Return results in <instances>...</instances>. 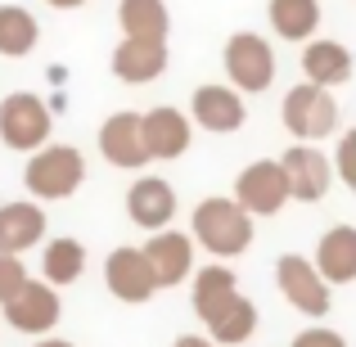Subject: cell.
Here are the masks:
<instances>
[{"label":"cell","mask_w":356,"mask_h":347,"mask_svg":"<svg viewBox=\"0 0 356 347\" xmlns=\"http://www.w3.org/2000/svg\"><path fill=\"white\" fill-rule=\"evenodd\" d=\"M190 239L194 248H203L208 257L230 261L239 252L252 248V217L239 208L230 194H212L190 212Z\"/></svg>","instance_id":"cell-1"},{"label":"cell","mask_w":356,"mask_h":347,"mask_svg":"<svg viewBox=\"0 0 356 347\" xmlns=\"http://www.w3.org/2000/svg\"><path fill=\"white\" fill-rule=\"evenodd\" d=\"M23 185L36 203H59L86 185V158L77 145H41L36 154H27L23 163Z\"/></svg>","instance_id":"cell-2"},{"label":"cell","mask_w":356,"mask_h":347,"mask_svg":"<svg viewBox=\"0 0 356 347\" xmlns=\"http://www.w3.org/2000/svg\"><path fill=\"white\" fill-rule=\"evenodd\" d=\"M280 122H284V131L293 140H302V145H321L325 136L339 131V99H334V90L302 81V86H293L284 95V104H280Z\"/></svg>","instance_id":"cell-3"},{"label":"cell","mask_w":356,"mask_h":347,"mask_svg":"<svg viewBox=\"0 0 356 347\" xmlns=\"http://www.w3.org/2000/svg\"><path fill=\"white\" fill-rule=\"evenodd\" d=\"M54 113L41 95L32 90H14L0 99V145L14 154H36L41 145H50Z\"/></svg>","instance_id":"cell-4"},{"label":"cell","mask_w":356,"mask_h":347,"mask_svg":"<svg viewBox=\"0 0 356 347\" xmlns=\"http://www.w3.org/2000/svg\"><path fill=\"white\" fill-rule=\"evenodd\" d=\"M221 68H226V81L239 95H261L266 86H275V50L257 32L230 36L226 50H221Z\"/></svg>","instance_id":"cell-5"},{"label":"cell","mask_w":356,"mask_h":347,"mask_svg":"<svg viewBox=\"0 0 356 347\" xmlns=\"http://www.w3.org/2000/svg\"><path fill=\"white\" fill-rule=\"evenodd\" d=\"M275 284H280V293H284V302L298 307L302 316H312V321H321L334 307V298H330L334 284L316 271L312 257H302V252H284V257L275 261Z\"/></svg>","instance_id":"cell-6"},{"label":"cell","mask_w":356,"mask_h":347,"mask_svg":"<svg viewBox=\"0 0 356 347\" xmlns=\"http://www.w3.org/2000/svg\"><path fill=\"white\" fill-rule=\"evenodd\" d=\"M0 312H5L9 330L27 334V339H45V334H54V325L63 321L59 289L45 284V280H27L9 302H0Z\"/></svg>","instance_id":"cell-7"},{"label":"cell","mask_w":356,"mask_h":347,"mask_svg":"<svg viewBox=\"0 0 356 347\" xmlns=\"http://www.w3.org/2000/svg\"><path fill=\"white\" fill-rule=\"evenodd\" d=\"M275 163H280V172H284V181H289V199L293 203H321L325 194H330L334 163H330V154H325L321 145H302V140H298V145H289Z\"/></svg>","instance_id":"cell-8"},{"label":"cell","mask_w":356,"mask_h":347,"mask_svg":"<svg viewBox=\"0 0 356 347\" xmlns=\"http://www.w3.org/2000/svg\"><path fill=\"white\" fill-rule=\"evenodd\" d=\"M230 199H235L252 221L257 217H275V212L289 203V181H284V172H280V163L275 158L248 163L235 176V194H230Z\"/></svg>","instance_id":"cell-9"},{"label":"cell","mask_w":356,"mask_h":347,"mask_svg":"<svg viewBox=\"0 0 356 347\" xmlns=\"http://www.w3.org/2000/svg\"><path fill=\"white\" fill-rule=\"evenodd\" d=\"M104 284L118 302H131V307H145L158 293L154 266H149L145 248H136V243H118L104 257Z\"/></svg>","instance_id":"cell-10"},{"label":"cell","mask_w":356,"mask_h":347,"mask_svg":"<svg viewBox=\"0 0 356 347\" xmlns=\"http://www.w3.org/2000/svg\"><path fill=\"white\" fill-rule=\"evenodd\" d=\"M140 131H145V149H149V163H176V158L190 154L194 145V122L185 108L172 104H158L149 113H140Z\"/></svg>","instance_id":"cell-11"},{"label":"cell","mask_w":356,"mask_h":347,"mask_svg":"<svg viewBox=\"0 0 356 347\" xmlns=\"http://www.w3.org/2000/svg\"><path fill=\"white\" fill-rule=\"evenodd\" d=\"M99 154L108 158L113 167L122 172H140V167H149V149H145V131H140V113L136 108H118V113L104 118V127H99L95 136Z\"/></svg>","instance_id":"cell-12"},{"label":"cell","mask_w":356,"mask_h":347,"mask_svg":"<svg viewBox=\"0 0 356 347\" xmlns=\"http://www.w3.org/2000/svg\"><path fill=\"white\" fill-rule=\"evenodd\" d=\"M243 118H248V104H243V95L235 86H217V81L194 86V95H190V122L194 127L212 131V136H235L243 127Z\"/></svg>","instance_id":"cell-13"},{"label":"cell","mask_w":356,"mask_h":347,"mask_svg":"<svg viewBox=\"0 0 356 347\" xmlns=\"http://www.w3.org/2000/svg\"><path fill=\"white\" fill-rule=\"evenodd\" d=\"M145 257H149V266H154V280H158V289H176V284H185V280L194 275V239L185 230H154L145 243Z\"/></svg>","instance_id":"cell-14"},{"label":"cell","mask_w":356,"mask_h":347,"mask_svg":"<svg viewBox=\"0 0 356 347\" xmlns=\"http://www.w3.org/2000/svg\"><path fill=\"white\" fill-rule=\"evenodd\" d=\"M167 63H172L167 41H131V36H122L113 59H108V68H113V77L127 81V86H149V81H158L167 72Z\"/></svg>","instance_id":"cell-15"},{"label":"cell","mask_w":356,"mask_h":347,"mask_svg":"<svg viewBox=\"0 0 356 347\" xmlns=\"http://www.w3.org/2000/svg\"><path fill=\"white\" fill-rule=\"evenodd\" d=\"M127 217L140 230H163L176 221V190L163 176H136L127 190Z\"/></svg>","instance_id":"cell-16"},{"label":"cell","mask_w":356,"mask_h":347,"mask_svg":"<svg viewBox=\"0 0 356 347\" xmlns=\"http://www.w3.org/2000/svg\"><path fill=\"white\" fill-rule=\"evenodd\" d=\"M352 72H356V59L343 41H334V36H312V41H302V81L334 90V86H343Z\"/></svg>","instance_id":"cell-17"},{"label":"cell","mask_w":356,"mask_h":347,"mask_svg":"<svg viewBox=\"0 0 356 347\" xmlns=\"http://www.w3.org/2000/svg\"><path fill=\"white\" fill-rule=\"evenodd\" d=\"M45 208L36 199H14V203H0V252H32L36 243L45 239Z\"/></svg>","instance_id":"cell-18"},{"label":"cell","mask_w":356,"mask_h":347,"mask_svg":"<svg viewBox=\"0 0 356 347\" xmlns=\"http://www.w3.org/2000/svg\"><path fill=\"white\" fill-rule=\"evenodd\" d=\"M312 261L330 284H352L356 280V226H330L321 234V243H316Z\"/></svg>","instance_id":"cell-19"},{"label":"cell","mask_w":356,"mask_h":347,"mask_svg":"<svg viewBox=\"0 0 356 347\" xmlns=\"http://www.w3.org/2000/svg\"><path fill=\"white\" fill-rule=\"evenodd\" d=\"M270 32L280 41H312L321 32V0H266Z\"/></svg>","instance_id":"cell-20"},{"label":"cell","mask_w":356,"mask_h":347,"mask_svg":"<svg viewBox=\"0 0 356 347\" xmlns=\"http://www.w3.org/2000/svg\"><path fill=\"white\" fill-rule=\"evenodd\" d=\"M118 27L131 41H167L172 32L167 0H118Z\"/></svg>","instance_id":"cell-21"},{"label":"cell","mask_w":356,"mask_h":347,"mask_svg":"<svg viewBox=\"0 0 356 347\" xmlns=\"http://www.w3.org/2000/svg\"><path fill=\"white\" fill-rule=\"evenodd\" d=\"M86 275V243L72 239V234H59V239H50L41 248V280L54 289L63 284H77V280Z\"/></svg>","instance_id":"cell-22"},{"label":"cell","mask_w":356,"mask_h":347,"mask_svg":"<svg viewBox=\"0 0 356 347\" xmlns=\"http://www.w3.org/2000/svg\"><path fill=\"white\" fill-rule=\"evenodd\" d=\"M190 280H194L190 302H194V316H199V321H208L212 312H221V307L239 293V280H235L230 266H199Z\"/></svg>","instance_id":"cell-23"},{"label":"cell","mask_w":356,"mask_h":347,"mask_svg":"<svg viewBox=\"0 0 356 347\" xmlns=\"http://www.w3.org/2000/svg\"><path fill=\"white\" fill-rule=\"evenodd\" d=\"M203 330H208L212 343H243V339H252V330H257V302L235 293L221 312H212L208 321H203Z\"/></svg>","instance_id":"cell-24"},{"label":"cell","mask_w":356,"mask_h":347,"mask_svg":"<svg viewBox=\"0 0 356 347\" xmlns=\"http://www.w3.org/2000/svg\"><path fill=\"white\" fill-rule=\"evenodd\" d=\"M41 41V23H36L32 9L23 5H0V54L5 59H23L36 50Z\"/></svg>","instance_id":"cell-25"},{"label":"cell","mask_w":356,"mask_h":347,"mask_svg":"<svg viewBox=\"0 0 356 347\" xmlns=\"http://www.w3.org/2000/svg\"><path fill=\"white\" fill-rule=\"evenodd\" d=\"M330 163H334V176H339V181L356 194V127L339 136V149L330 154Z\"/></svg>","instance_id":"cell-26"},{"label":"cell","mask_w":356,"mask_h":347,"mask_svg":"<svg viewBox=\"0 0 356 347\" xmlns=\"http://www.w3.org/2000/svg\"><path fill=\"white\" fill-rule=\"evenodd\" d=\"M27 280H32V275H27V261L14 257V252H0V302H9Z\"/></svg>","instance_id":"cell-27"},{"label":"cell","mask_w":356,"mask_h":347,"mask_svg":"<svg viewBox=\"0 0 356 347\" xmlns=\"http://www.w3.org/2000/svg\"><path fill=\"white\" fill-rule=\"evenodd\" d=\"M289 347H348V339L339 330H330V325H312V330H302Z\"/></svg>","instance_id":"cell-28"},{"label":"cell","mask_w":356,"mask_h":347,"mask_svg":"<svg viewBox=\"0 0 356 347\" xmlns=\"http://www.w3.org/2000/svg\"><path fill=\"white\" fill-rule=\"evenodd\" d=\"M172 347H221V343H212L208 334H181V339H176Z\"/></svg>","instance_id":"cell-29"},{"label":"cell","mask_w":356,"mask_h":347,"mask_svg":"<svg viewBox=\"0 0 356 347\" xmlns=\"http://www.w3.org/2000/svg\"><path fill=\"white\" fill-rule=\"evenodd\" d=\"M45 5H50V9H81L86 0H45Z\"/></svg>","instance_id":"cell-30"},{"label":"cell","mask_w":356,"mask_h":347,"mask_svg":"<svg viewBox=\"0 0 356 347\" xmlns=\"http://www.w3.org/2000/svg\"><path fill=\"white\" fill-rule=\"evenodd\" d=\"M32 347H77V343H68V339H36Z\"/></svg>","instance_id":"cell-31"}]
</instances>
